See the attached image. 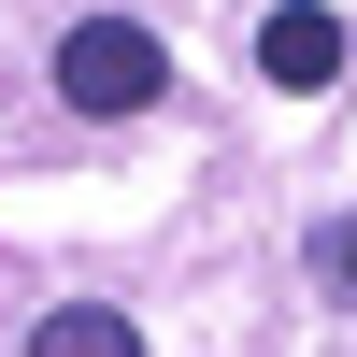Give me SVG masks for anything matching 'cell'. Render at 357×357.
I'll return each instance as SVG.
<instances>
[{
	"label": "cell",
	"mask_w": 357,
	"mask_h": 357,
	"mask_svg": "<svg viewBox=\"0 0 357 357\" xmlns=\"http://www.w3.org/2000/svg\"><path fill=\"white\" fill-rule=\"evenodd\" d=\"M172 86V57H158V29H129V15H86V29H57V100L72 114H100V129H129L143 100Z\"/></svg>",
	"instance_id": "obj_1"
},
{
	"label": "cell",
	"mask_w": 357,
	"mask_h": 357,
	"mask_svg": "<svg viewBox=\"0 0 357 357\" xmlns=\"http://www.w3.org/2000/svg\"><path fill=\"white\" fill-rule=\"evenodd\" d=\"M257 72H272L286 100L343 86V15H329V0H272V15H257Z\"/></svg>",
	"instance_id": "obj_2"
},
{
	"label": "cell",
	"mask_w": 357,
	"mask_h": 357,
	"mask_svg": "<svg viewBox=\"0 0 357 357\" xmlns=\"http://www.w3.org/2000/svg\"><path fill=\"white\" fill-rule=\"evenodd\" d=\"M29 357H143V329H129L114 301H57L43 329H29Z\"/></svg>",
	"instance_id": "obj_3"
},
{
	"label": "cell",
	"mask_w": 357,
	"mask_h": 357,
	"mask_svg": "<svg viewBox=\"0 0 357 357\" xmlns=\"http://www.w3.org/2000/svg\"><path fill=\"white\" fill-rule=\"evenodd\" d=\"M314 286L357 314V215H329V229H314Z\"/></svg>",
	"instance_id": "obj_4"
}]
</instances>
